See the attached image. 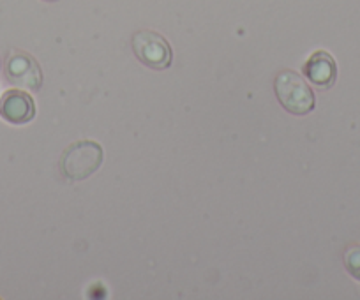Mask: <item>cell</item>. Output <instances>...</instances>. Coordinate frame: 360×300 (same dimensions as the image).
Instances as JSON below:
<instances>
[{"label": "cell", "instance_id": "cell-2", "mask_svg": "<svg viewBox=\"0 0 360 300\" xmlns=\"http://www.w3.org/2000/svg\"><path fill=\"white\" fill-rule=\"evenodd\" d=\"M103 164V147L98 141L79 140L65 148L60 159L64 177L71 181H85Z\"/></svg>", "mask_w": 360, "mask_h": 300}, {"label": "cell", "instance_id": "cell-1", "mask_svg": "<svg viewBox=\"0 0 360 300\" xmlns=\"http://www.w3.org/2000/svg\"><path fill=\"white\" fill-rule=\"evenodd\" d=\"M276 98L293 115H307L314 108V92L299 72L285 69L274 80Z\"/></svg>", "mask_w": 360, "mask_h": 300}, {"label": "cell", "instance_id": "cell-3", "mask_svg": "<svg viewBox=\"0 0 360 300\" xmlns=\"http://www.w3.org/2000/svg\"><path fill=\"white\" fill-rule=\"evenodd\" d=\"M133 51L138 60L150 69H166L172 64V46L161 34L140 30L133 36Z\"/></svg>", "mask_w": 360, "mask_h": 300}, {"label": "cell", "instance_id": "cell-5", "mask_svg": "<svg viewBox=\"0 0 360 300\" xmlns=\"http://www.w3.org/2000/svg\"><path fill=\"white\" fill-rule=\"evenodd\" d=\"M0 115L11 124H27L36 115V105L29 94L9 91L0 99Z\"/></svg>", "mask_w": 360, "mask_h": 300}, {"label": "cell", "instance_id": "cell-7", "mask_svg": "<svg viewBox=\"0 0 360 300\" xmlns=\"http://www.w3.org/2000/svg\"><path fill=\"white\" fill-rule=\"evenodd\" d=\"M342 261H345V267L356 281H360V244L355 246H349L348 249L342 254Z\"/></svg>", "mask_w": 360, "mask_h": 300}, {"label": "cell", "instance_id": "cell-6", "mask_svg": "<svg viewBox=\"0 0 360 300\" xmlns=\"http://www.w3.org/2000/svg\"><path fill=\"white\" fill-rule=\"evenodd\" d=\"M306 77L311 84H314L320 89H328L334 85L335 78H338V65H335L334 57L327 51L320 50L314 51L306 62Z\"/></svg>", "mask_w": 360, "mask_h": 300}, {"label": "cell", "instance_id": "cell-8", "mask_svg": "<svg viewBox=\"0 0 360 300\" xmlns=\"http://www.w3.org/2000/svg\"><path fill=\"white\" fill-rule=\"evenodd\" d=\"M46 2H55V0H46Z\"/></svg>", "mask_w": 360, "mask_h": 300}, {"label": "cell", "instance_id": "cell-4", "mask_svg": "<svg viewBox=\"0 0 360 300\" xmlns=\"http://www.w3.org/2000/svg\"><path fill=\"white\" fill-rule=\"evenodd\" d=\"M6 72H8V78L13 85L29 89V91H37L41 87V81H43L37 62L30 55L20 53V51L9 57Z\"/></svg>", "mask_w": 360, "mask_h": 300}]
</instances>
